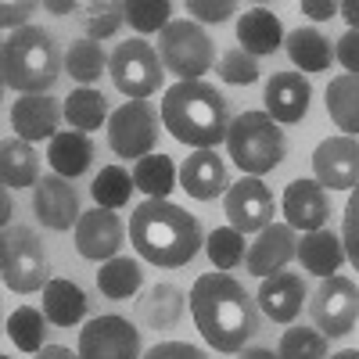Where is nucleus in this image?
I'll use <instances>...</instances> for the list:
<instances>
[{
  "label": "nucleus",
  "instance_id": "1",
  "mask_svg": "<svg viewBox=\"0 0 359 359\" xmlns=\"http://www.w3.org/2000/svg\"><path fill=\"white\" fill-rule=\"evenodd\" d=\"M191 313L201 338L216 352H241L259 331V309L252 294L226 273H205L191 287Z\"/></svg>",
  "mask_w": 359,
  "mask_h": 359
},
{
  "label": "nucleus",
  "instance_id": "2",
  "mask_svg": "<svg viewBox=\"0 0 359 359\" xmlns=\"http://www.w3.org/2000/svg\"><path fill=\"white\" fill-rule=\"evenodd\" d=\"M130 241L140 252V259L176 269V266H187L201 252V226L187 208H180L165 198H147L133 208Z\"/></svg>",
  "mask_w": 359,
  "mask_h": 359
},
{
  "label": "nucleus",
  "instance_id": "3",
  "mask_svg": "<svg viewBox=\"0 0 359 359\" xmlns=\"http://www.w3.org/2000/svg\"><path fill=\"white\" fill-rule=\"evenodd\" d=\"M162 123L180 144L198 147V151H212L230 133V108L216 86L187 79L165 90Z\"/></svg>",
  "mask_w": 359,
  "mask_h": 359
},
{
  "label": "nucleus",
  "instance_id": "4",
  "mask_svg": "<svg viewBox=\"0 0 359 359\" xmlns=\"http://www.w3.org/2000/svg\"><path fill=\"white\" fill-rule=\"evenodd\" d=\"M0 72L11 90L22 97H40L57 83L62 76V54L50 33L36 25H25L18 33L4 40V54H0Z\"/></svg>",
  "mask_w": 359,
  "mask_h": 359
},
{
  "label": "nucleus",
  "instance_id": "5",
  "mask_svg": "<svg viewBox=\"0 0 359 359\" xmlns=\"http://www.w3.org/2000/svg\"><path fill=\"white\" fill-rule=\"evenodd\" d=\"M226 151L237 165H241V172L262 176V172L277 169L284 162L287 140H284V130L266 111H245L230 123Z\"/></svg>",
  "mask_w": 359,
  "mask_h": 359
},
{
  "label": "nucleus",
  "instance_id": "6",
  "mask_svg": "<svg viewBox=\"0 0 359 359\" xmlns=\"http://www.w3.org/2000/svg\"><path fill=\"white\" fill-rule=\"evenodd\" d=\"M0 273L4 284L18 294H33L50 284V262L43 252V241L29 226H4L0 237Z\"/></svg>",
  "mask_w": 359,
  "mask_h": 359
},
{
  "label": "nucleus",
  "instance_id": "7",
  "mask_svg": "<svg viewBox=\"0 0 359 359\" xmlns=\"http://www.w3.org/2000/svg\"><path fill=\"white\" fill-rule=\"evenodd\" d=\"M158 54H162V65L180 76V83L198 79L201 72H208V69H212V62H216L212 40H208L205 29L194 25V22H169L162 29Z\"/></svg>",
  "mask_w": 359,
  "mask_h": 359
},
{
  "label": "nucleus",
  "instance_id": "8",
  "mask_svg": "<svg viewBox=\"0 0 359 359\" xmlns=\"http://www.w3.org/2000/svg\"><path fill=\"white\" fill-rule=\"evenodd\" d=\"M108 69H111V79L115 86L123 90V94L130 101H144V97H151L155 90L162 86V62H158V54L155 47L147 43V40H126V43H118L115 54L108 57Z\"/></svg>",
  "mask_w": 359,
  "mask_h": 359
},
{
  "label": "nucleus",
  "instance_id": "9",
  "mask_svg": "<svg viewBox=\"0 0 359 359\" xmlns=\"http://www.w3.org/2000/svg\"><path fill=\"white\" fill-rule=\"evenodd\" d=\"M108 144L118 158H147L158 144V111L147 101H126L108 118Z\"/></svg>",
  "mask_w": 359,
  "mask_h": 359
},
{
  "label": "nucleus",
  "instance_id": "10",
  "mask_svg": "<svg viewBox=\"0 0 359 359\" xmlns=\"http://www.w3.org/2000/svg\"><path fill=\"white\" fill-rule=\"evenodd\" d=\"M313 323L323 338H345L359 320V287L348 277H327L309 302Z\"/></svg>",
  "mask_w": 359,
  "mask_h": 359
},
{
  "label": "nucleus",
  "instance_id": "11",
  "mask_svg": "<svg viewBox=\"0 0 359 359\" xmlns=\"http://www.w3.org/2000/svg\"><path fill=\"white\" fill-rule=\"evenodd\" d=\"M79 359H140V331L126 316H97L79 331Z\"/></svg>",
  "mask_w": 359,
  "mask_h": 359
},
{
  "label": "nucleus",
  "instance_id": "12",
  "mask_svg": "<svg viewBox=\"0 0 359 359\" xmlns=\"http://www.w3.org/2000/svg\"><path fill=\"white\" fill-rule=\"evenodd\" d=\"M226 219L237 233H259L266 230L269 223H273V194H269V187L262 184L259 176H241L237 184L226 191Z\"/></svg>",
  "mask_w": 359,
  "mask_h": 359
},
{
  "label": "nucleus",
  "instance_id": "13",
  "mask_svg": "<svg viewBox=\"0 0 359 359\" xmlns=\"http://www.w3.org/2000/svg\"><path fill=\"white\" fill-rule=\"evenodd\" d=\"M313 172L320 187L355 191L359 187V140L355 137H327L313 151Z\"/></svg>",
  "mask_w": 359,
  "mask_h": 359
},
{
  "label": "nucleus",
  "instance_id": "14",
  "mask_svg": "<svg viewBox=\"0 0 359 359\" xmlns=\"http://www.w3.org/2000/svg\"><path fill=\"white\" fill-rule=\"evenodd\" d=\"M123 223H118V216L111 212V208H90V212L79 216L76 223V248L83 259L90 262H101V259H115V252L123 248Z\"/></svg>",
  "mask_w": 359,
  "mask_h": 359
},
{
  "label": "nucleus",
  "instance_id": "15",
  "mask_svg": "<svg viewBox=\"0 0 359 359\" xmlns=\"http://www.w3.org/2000/svg\"><path fill=\"white\" fill-rule=\"evenodd\" d=\"M33 212L50 230H72L79 223V194L65 176H43L33 187Z\"/></svg>",
  "mask_w": 359,
  "mask_h": 359
},
{
  "label": "nucleus",
  "instance_id": "16",
  "mask_svg": "<svg viewBox=\"0 0 359 359\" xmlns=\"http://www.w3.org/2000/svg\"><path fill=\"white\" fill-rule=\"evenodd\" d=\"M298 255V241H294V230L287 223H269L266 230H259V237L248 248V273L252 277H273Z\"/></svg>",
  "mask_w": 359,
  "mask_h": 359
},
{
  "label": "nucleus",
  "instance_id": "17",
  "mask_svg": "<svg viewBox=\"0 0 359 359\" xmlns=\"http://www.w3.org/2000/svg\"><path fill=\"white\" fill-rule=\"evenodd\" d=\"M313 101V86L302 72H277L266 83V115L273 123H302Z\"/></svg>",
  "mask_w": 359,
  "mask_h": 359
},
{
  "label": "nucleus",
  "instance_id": "18",
  "mask_svg": "<svg viewBox=\"0 0 359 359\" xmlns=\"http://www.w3.org/2000/svg\"><path fill=\"white\" fill-rule=\"evenodd\" d=\"M284 216L291 230H323L327 216H331V201H327V191L316 184V180H294L284 191Z\"/></svg>",
  "mask_w": 359,
  "mask_h": 359
},
{
  "label": "nucleus",
  "instance_id": "19",
  "mask_svg": "<svg viewBox=\"0 0 359 359\" xmlns=\"http://www.w3.org/2000/svg\"><path fill=\"white\" fill-rule=\"evenodd\" d=\"M57 123H62V108H57L54 97L40 94V97H22L15 101L11 108V126H15V137L22 140H54L57 137Z\"/></svg>",
  "mask_w": 359,
  "mask_h": 359
},
{
  "label": "nucleus",
  "instance_id": "20",
  "mask_svg": "<svg viewBox=\"0 0 359 359\" xmlns=\"http://www.w3.org/2000/svg\"><path fill=\"white\" fill-rule=\"evenodd\" d=\"M302 302H306V284H302L298 273H273L259 287L262 313L269 320H277V323H291L298 313H302Z\"/></svg>",
  "mask_w": 359,
  "mask_h": 359
},
{
  "label": "nucleus",
  "instance_id": "21",
  "mask_svg": "<svg viewBox=\"0 0 359 359\" xmlns=\"http://www.w3.org/2000/svg\"><path fill=\"white\" fill-rule=\"evenodd\" d=\"M180 184L184 191L198 201H212L216 194L230 191L226 187V162L216 155V151H194L184 169H180Z\"/></svg>",
  "mask_w": 359,
  "mask_h": 359
},
{
  "label": "nucleus",
  "instance_id": "22",
  "mask_svg": "<svg viewBox=\"0 0 359 359\" xmlns=\"http://www.w3.org/2000/svg\"><path fill=\"white\" fill-rule=\"evenodd\" d=\"M298 259H302V266L309 269V273L327 280V277H334L341 269L345 245H341V237H334L331 230H313V233L302 237V245H298Z\"/></svg>",
  "mask_w": 359,
  "mask_h": 359
},
{
  "label": "nucleus",
  "instance_id": "23",
  "mask_svg": "<svg viewBox=\"0 0 359 359\" xmlns=\"http://www.w3.org/2000/svg\"><path fill=\"white\" fill-rule=\"evenodd\" d=\"M47 162L54 165L57 176H83L94 162V144H90V133H79V130H69V133H57L47 147Z\"/></svg>",
  "mask_w": 359,
  "mask_h": 359
},
{
  "label": "nucleus",
  "instance_id": "24",
  "mask_svg": "<svg viewBox=\"0 0 359 359\" xmlns=\"http://www.w3.org/2000/svg\"><path fill=\"white\" fill-rule=\"evenodd\" d=\"M237 40L245 43V50L255 57V54H273L280 43H284V29H280V18L266 8H252L241 15L237 22Z\"/></svg>",
  "mask_w": 359,
  "mask_h": 359
},
{
  "label": "nucleus",
  "instance_id": "25",
  "mask_svg": "<svg viewBox=\"0 0 359 359\" xmlns=\"http://www.w3.org/2000/svg\"><path fill=\"white\" fill-rule=\"evenodd\" d=\"M40 158L33 151V144L22 140V137H11L0 144V180H4V187H33L40 184Z\"/></svg>",
  "mask_w": 359,
  "mask_h": 359
},
{
  "label": "nucleus",
  "instance_id": "26",
  "mask_svg": "<svg viewBox=\"0 0 359 359\" xmlns=\"http://www.w3.org/2000/svg\"><path fill=\"white\" fill-rule=\"evenodd\" d=\"M86 294L79 284L72 280H50L43 287V316L54 323V327H72L86 316Z\"/></svg>",
  "mask_w": 359,
  "mask_h": 359
},
{
  "label": "nucleus",
  "instance_id": "27",
  "mask_svg": "<svg viewBox=\"0 0 359 359\" xmlns=\"http://www.w3.org/2000/svg\"><path fill=\"white\" fill-rule=\"evenodd\" d=\"M327 115L334 118L338 130H345V137L359 133V76L345 72L331 79V86H327Z\"/></svg>",
  "mask_w": 359,
  "mask_h": 359
},
{
  "label": "nucleus",
  "instance_id": "28",
  "mask_svg": "<svg viewBox=\"0 0 359 359\" xmlns=\"http://www.w3.org/2000/svg\"><path fill=\"white\" fill-rule=\"evenodd\" d=\"M287 57L302 72H327L334 50H331V40H327L320 29H294L287 36Z\"/></svg>",
  "mask_w": 359,
  "mask_h": 359
},
{
  "label": "nucleus",
  "instance_id": "29",
  "mask_svg": "<svg viewBox=\"0 0 359 359\" xmlns=\"http://www.w3.org/2000/svg\"><path fill=\"white\" fill-rule=\"evenodd\" d=\"M137 313L147 327H172L180 316H184V291L172 287V284H155L147 291L140 302H137Z\"/></svg>",
  "mask_w": 359,
  "mask_h": 359
},
{
  "label": "nucleus",
  "instance_id": "30",
  "mask_svg": "<svg viewBox=\"0 0 359 359\" xmlns=\"http://www.w3.org/2000/svg\"><path fill=\"white\" fill-rule=\"evenodd\" d=\"M65 118L79 133L101 130V123L108 118V97L97 94V90H90V86H79L65 97Z\"/></svg>",
  "mask_w": 359,
  "mask_h": 359
},
{
  "label": "nucleus",
  "instance_id": "31",
  "mask_svg": "<svg viewBox=\"0 0 359 359\" xmlns=\"http://www.w3.org/2000/svg\"><path fill=\"white\" fill-rule=\"evenodd\" d=\"M144 284V273H140V266L133 259H123V255H115L101 266V273H97V287L101 294L115 298V302H123V298L137 294Z\"/></svg>",
  "mask_w": 359,
  "mask_h": 359
},
{
  "label": "nucleus",
  "instance_id": "32",
  "mask_svg": "<svg viewBox=\"0 0 359 359\" xmlns=\"http://www.w3.org/2000/svg\"><path fill=\"white\" fill-rule=\"evenodd\" d=\"M133 184H137V191H144L147 198H165V194L172 191V184H176V165H172V158L162 155V151L140 158V162L133 165Z\"/></svg>",
  "mask_w": 359,
  "mask_h": 359
},
{
  "label": "nucleus",
  "instance_id": "33",
  "mask_svg": "<svg viewBox=\"0 0 359 359\" xmlns=\"http://www.w3.org/2000/svg\"><path fill=\"white\" fill-rule=\"evenodd\" d=\"M65 69H69V76H72L76 83L90 86V83H97V79L104 76L108 57H104V50H101L94 40H76V43L69 47V54H65Z\"/></svg>",
  "mask_w": 359,
  "mask_h": 359
},
{
  "label": "nucleus",
  "instance_id": "34",
  "mask_svg": "<svg viewBox=\"0 0 359 359\" xmlns=\"http://www.w3.org/2000/svg\"><path fill=\"white\" fill-rule=\"evenodd\" d=\"M130 191H137V184H133V176H130L123 165H104V169L97 172V180H94V187H90L94 201H97L101 208H111V212L130 201Z\"/></svg>",
  "mask_w": 359,
  "mask_h": 359
},
{
  "label": "nucleus",
  "instance_id": "35",
  "mask_svg": "<svg viewBox=\"0 0 359 359\" xmlns=\"http://www.w3.org/2000/svg\"><path fill=\"white\" fill-rule=\"evenodd\" d=\"M8 338L22 352H40L43 348V313L33 306H22L8 316Z\"/></svg>",
  "mask_w": 359,
  "mask_h": 359
},
{
  "label": "nucleus",
  "instance_id": "36",
  "mask_svg": "<svg viewBox=\"0 0 359 359\" xmlns=\"http://www.w3.org/2000/svg\"><path fill=\"white\" fill-rule=\"evenodd\" d=\"M205 248H208L212 266L226 273V269H237L245 262V233H237L233 226L212 230V233H208V241H205Z\"/></svg>",
  "mask_w": 359,
  "mask_h": 359
},
{
  "label": "nucleus",
  "instance_id": "37",
  "mask_svg": "<svg viewBox=\"0 0 359 359\" xmlns=\"http://www.w3.org/2000/svg\"><path fill=\"white\" fill-rule=\"evenodd\" d=\"M280 359H327V338L309 327H291L280 338Z\"/></svg>",
  "mask_w": 359,
  "mask_h": 359
},
{
  "label": "nucleus",
  "instance_id": "38",
  "mask_svg": "<svg viewBox=\"0 0 359 359\" xmlns=\"http://www.w3.org/2000/svg\"><path fill=\"white\" fill-rule=\"evenodd\" d=\"M126 18V4H115V0H101V4H90L86 8V33L90 40H108L118 33V25Z\"/></svg>",
  "mask_w": 359,
  "mask_h": 359
},
{
  "label": "nucleus",
  "instance_id": "39",
  "mask_svg": "<svg viewBox=\"0 0 359 359\" xmlns=\"http://www.w3.org/2000/svg\"><path fill=\"white\" fill-rule=\"evenodd\" d=\"M126 18L137 33H158V29L169 25V4L165 0H130Z\"/></svg>",
  "mask_w": 359,
  "mask_h": 359
},
{
  "label": "nucleus",
  "instance_id": "40",
  "mask_svg": "<svg viewBox=\"0 0 359 359\" xmlns=\"http://www.w3.org/2000/svg\"><path fill=\"white\" fill-rule=\"evenodd\" d=\"M219 76L230 86H248V83L259 79V65H255V57L245 47H233V50H226L219 57Z\"/></svg>",
  "mask_w": 359,
  "mask_h": 359
},
{
  "label": "nucleus",
  "instance_id": "41",
  "mask_svg": "<svg viewBox=\"0 0 359 359\" xmlns=\"http://www.w3.org/2000/svg\"><path fill=\"white\" fill-rule=\"evenodd\" d=\"M341 245L345 255L352 259V266L359 269V187L352 191L348 205H345V223H341Z\"/></svg>",
  "mask_w": 359,
  "mask_h": 359
},
{
  "label": "nucleus",
  "instance_id": "42",
  "mask_svg": "<svg viewBox=\"0 0 359 359\" xmlns=\"http://www.w3.org/2000/svg\"><path fill=\"white\" fill-rule=\"evenodd\" d=\"M144 359H208V355L187 341H158Z\"/></svg>",
  "mask_w": 359,
  "mask_h": 359
},
{
  "label": "nucleus",
  "instance_id": "43",
  "mask_svg": "<svg viewBox=\"0 0 359 359\" xmlns=\"http://www.w3.org/2000/svg\"><path fill=\"white\" fill-rule=\"evenodd\" d=\"M334 57H338V62H341L352 76H359V29H348V33L338 40Z\"/></svg>",
  "mask_w": 359,
  "mask_h": 359
},
{
  "label": "nucleus",
  "instance_id": "44",
  "mask_svg": "<svg viewBox=\"0 0 359 359\" xmlns=\"http://www.w3.org/2000/svg\"><path fill=\"white\" fill-rule=\"evenodd\" d=\"M187 11L198 15L201 22H226V18L237 11V4H230V0H219V4H208V0H191Z\"/></svg>",
  "mask_w": 359,
  "mask_h": 359
},
{
  "label": "nucleus",
  "instance_id": "45",
  "mask_svg": "<svg viewBox=\"0 0 359 359\" xmlns=\"http://www.w3.org/2000/svg\"><path fill=\"white\" fill-rule=\"evenodd\" d=\"M29 15H33V4H4V8H0V22H4L8 29H15V33L25 29Z\"/></svg>",
  "mask_w": 359,
  "mask_h": 359
},
{
  "label": "nucleus",
  "instance_id": "46",
  "mask_svg": "<svg viewBox=\"0 0 359 359\" xmlns=\"http://www.w3.org/2000/svg\"><path fill=\"white\" fill-rule=\"evenodd\" d=\"M302 15H309L313 22H327L338 15V4L334 0H302Z\"/></svg>",
  "mask_w": 359,
  "mask_h": 359
},
{
  "label": "nucleus",
  "instance_id": "47",
  "mask_svg": "<svg viewBox=\"0 0 359 359\" xmlns=\"http://www.w3.org/2000/svg\"><path fill=\"white\" fill-rule=\"evenodd\" d=\"M338 11L352 29H359V0H345V4H338Z\"/></svg>",
  "mask_w": 359,
  "mask_h": 359
},
{
  "label": "nucleus",
  "instance_id": "48",
  "mask_svg": "<svg viewBox=\"0 0 359 359\" xmlns=\"http://www.w3.org/2000/svg\"><path fill=\"white\" fill-rule=\"evenodd\" d=\"M36 359H79V352L72 355L69 348H62V345H47L43 352H36Z\"/></svg>",
  "mask_w": 359,
  "mask_h": 359
},
{
  "label": "nucleus",
  "instance_id": "49",
  "mask_svg": "<svg viewBox=\"0 0 359 359\" xmlns=\"http://www.w3.org/2000/svg\"><path fill=\"white\" fill-rule=\"evenodd\" d=\"M241 359H280V352H269V348H245Z\"/></svg>",
  "mask_w": 359,
  "mask_h": 359
},
{
  "label": "nucleus",
  "instance_id": "50",
  "mask_svg": "<svg viewBox=\"0 0 359 359\" xmlns=\"http://www.w3.org/2000/svg\"><path fill=\"white\" fill-rule=\"evenodd\" d=\"M76 4H72V0H50V4H47V11H54V15H69Z\"/></svg>",
  "mask_w": 359,
  "mask_h": 359
},
{
  "label": "nucleus",
  "instance_id": "51",
  "mask_svg": "<svg viewBox=\"0 0 359 359\" xmlns=\"http://www.w3.org/2000/svg\"><path fill=\"white\" fill-rule=\"evenodd\" d=\"M0 212H4V216H0V223L11 226V198H8V194H4V205H0Z\"/></svg>",
  "mask_w": 359,
  "mask_h": 359
},
{
  "label": "nucleus",
  "instance_id": "52",
  "mask_svg": "<svg viewBox=\"0 0 359 359\" xmlns=\"http://www.w3.org/2000/svg\"><path fill=\"white\" fill-rule=\"evenodd\" d=\"M331 359H359V348H345V352H334Z\"/></svg>",
  "mask_w": 359,
  "mask_h": 359
},
{
  "label": "nucleus",
  "instance_id": "53",
  "mask_svg": "<svg viewBox=\"0 0 359 359\" xmlns=\"http://www.w3.org/2000/svg\"><path fill=\"white\" fill-rule=\"evenodd\" d=\"M0 359H8V355H0Z\"/></svg>",
  "mask_w": 359,
  "mask_h": 359
}]
</instances>
